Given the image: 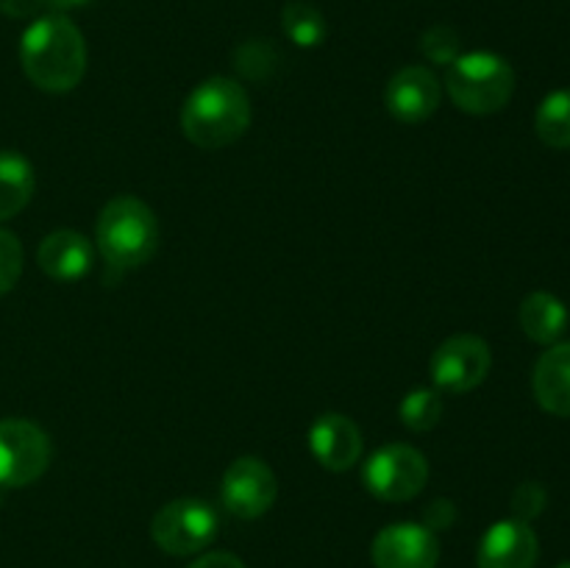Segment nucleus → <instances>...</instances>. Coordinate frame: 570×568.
<instances>
[{
  "label": "nucleus",
  "instance_id": "nucleus-1",
  "mask_svg": "<svg viewBox=\"0 0 570 568\" xmlns=\"http://www.w3.org/2000/svg\"><path fill=\"white\" fill-rule=\"evenodd\" d=\"M20 65L42 92H70L87 72V42L67 14L37 17L20 39Z\"/></svg>",
  "mask_w": 570,
  "mask_h": 568
},
{
  "label": "nucleus",
  "instance_id": "nucleus-28",
  "mask_svg": "<svg viewBox=\"0 0 570 568\" xmlns=\"http://www.w3.org/2000/svg\"><path fill=\"white\" fill-rule=\"evenodd\" d=\"M557 568H570V562H562V566H557Z\"/></svg>",
  "mask_w": 570,
  "mask_h": 568
},
{
  "label": "nucleus",
  "instance_id": "nucleus-26",
  "mask_svg": "<svg viewBox=\"0 0 570 568\" xmlns=\"http://www.w3.org/2000/svg\"><path fill=\"white\" fill-rule=\"evenodd\" d=\"M39 9H45V0H0V14L14 17V20L37 14Z\"/></svg>",
  "mask_w": 570,
  "mask_h": 568
},
{
  "label": "nucleus",
  "instance_id": "nucleus-22",
  "mask_svg": "<svg viewBox=\"0 0 570 568\" xmlns=\"http://www.w3.org/2000/svg\"><path fill=\"white\" fill-rule=\"evenodd\" d=\"M22 276V245L11 232L0 228V295L11 293Z\"/></svg>",
  "mask_w": 570,
  "mask_h": 568
},
{
  "label": "nucleus",
  "instance_id": "nucleus-11",
  "mask_svg": "<svg viewBox=\"0 0 570 568\" xmlns=\"http://www.w3.org/2000/svg\"><path fill=\"white\" fill-rule=\"evenodd\" d=\"M440 98H443L440 78L423 65L401 67L384 89L387 111L406 126L426 123L440 109Z\"/></svg>",
  "mask_w": 570,
  "mask_h": 568
},
{
  "label": "nucleus",
  "instance_id": "nucleus-12",
  "mask_svg": "<svg viewBox=\"0 0 570 568\" xmlns=\"http://www.w3.org/2000/svg\"><path fill=\"white\" fill-rule=\"evenodd\" d=\"M540 557V540L527 521L504 518L493 523L479 540V568H534Z\"/></svg>",
  "mask_w": 570,
  "mask_h": 568
},
{
  "label": "nucleus",
  "instance_id": "nucleus-4",
  "mask_svg": "<svg viewBox=\"0 0 570 568\" xmlns=\"http://www.w3.org/2000/svg\"><path fill=\"white\" fill-rule=\"evenodd\" d=\"M445 89L456 109L465 115H495L512 100L515 70L504 56L490 53V50H471L449 65Z\"/></svg>",
  "mask_w": 570,
  "mask_h": 568
},
{
  "label": "nucleus",
  "instance_id": "nucleus-19",
  "mask_svg": "<svg viewBox=\"0 0 570 568\" xmlns=\"http://www.w3.org/2000/svg\"><path fill=\"white\" fill-rule=\"evenodd\" d=\"M282 28L289 42L298 45V48H317V45H323V39L328 33L326 17L315 6L301 3V0H293V3L284 6Z\"/></svg>",
  "mask_w": 570,
  "mask_h": 568
},
{
  "label": "nucleus",
  "instance_id": "nucleus-9",
  "mask_svg": "<svg viewBox=\"0 0 570 568\" xmlns=\"http://www.w3.org/2000/svg\"><path fill=\"white\" fill-rule=\"evenodd\" d=\"M220 499L234 518H262L278 499L276 473L259 457H239L223 473Z\"/></svg>",
  "mask_w": 570,
  "mask_h": 568
},
{
  "label": "nucleus",
  "instance_id": "nucleus-17",
  "mask_svg": "<svg viewBox=\"0 0 570 568\" xmlns=\"http://www.w3.org/2000/svg\"><path fill=\"white\" fill-rule=\"evenodd\" d=\"M37 189L31 161L17 150H0V221L20 215Z\"/></svg>",
  "mask_w": 570,
  "mask_h": 568
},
{
  "label": "nucleus",
  "instance_id": "nucleus-16",
  "mask_svg": "<svg viewBox=\"0 0 570 568\" xmlns=\"http://www.w3.org/2000/svg\"><path fill=\"white\" fill-rule=\"evenodd\" d=\"M518 321H521L523 334L529 340L540 345H554L568 326V310L557 295L538 290V293L523 298Z\"/></svg>",
  "mask_w": 570,
  "mask_h": 568
},
{
  "label": "nucleus",
  "instance_id": "nucleus-21",
  "mask_svg": "<svg viewBox=\"0 0 570 568\" xmlns=\"http://www.w3.org/2000/svg\"><path fill=\"white\" fill-rule=\"evenodd\" d=\"M421 53L426 56L434 65H445L456 61L462 56V39L460 33L451 26H432L429 31H423L421 37Z\"/></svg>",
  "mask_w": 570,
  "mask_h": 568
},
{
  "label": "nucleus",
  "instance_id": "nucleus-3",
  "mask_svg": "<svg viewBox=\"0 0 570 568\" xmlns=\"http://www.w3.org/2000/svg\"><path fill=\"white\" fill-rule=\"evenodd\" d=\"M98 251L111 267H139L159 248V221L154 209L137 195H115L100 209L98 226Z\"/></svg>",
  "mask_w": 570,
  "mask_h": 568
},
{
  "label": "nucleus",
  "instance_id": "nucleus-6",
  "mask_svg": "<svg viewBox=\"0 0 570 568\" xmlns=\"http://www.w3.org/2000/svg\"><path fill=\"white\" fill-rule=\"evenodd\" d=\"M362 482L367 493L382 501H410L426 488L429 482V460L423 451L410 443H387L367 457L362 468Z\"/></svg>",
  "mask_w": 570,
  "mask_h": 568
},
{
  "label": "nucleus",
  "instance_id": "nucleus-7",
  "mask_svg": "<svg viewBox=\"0 0 570 568\" xmlns=\"http://www.w3.org/2000/svg\"><path fill=\"white\" fill-rule=\"evenodd\" d=\"M53 443L39 423L26 418L0 421V488H26L48 471Z\"/></svg>",
  "mask_w": 570,
  "mask_h": 568
},
{
  "label": "nucleus",
  "instance_id": "nucleus-25",
  "mask_svg": "<svg viewBox=\"0 0 570 568\" xmlns=\"http://www.w3.org/2000/svg\"><path fill=\"white\" fill-rule=\"evenodd\" d=\"M187 568H245V562L232 551H206L195 557V562H189Z\"/></svg>",
  "mask_w": 570,
  "mask_h": 568
},
{
  "label": "nucleus",
  "instance_id": "nucleus-15",
  "mask_svg": "<svg viewBox=\"0 0 570 568\" xmlns=\"http://www.w3.org/2000/svg\"><path fill=\"white\" fill-rule=\"evenodd\" d=\"M538 404L557 418H570V343H554L532 373Z\"/></svg>",
  "mask_w": 570,
  "mask_h": 568
},
{
  "label": "nucleus",
  "instance_id": "nucleus-2",
  "mask_svg": "<svg viewBox=\"0 0 570 568\" xmlns=\"http://www.w3.org/2000/svg\"><path fill=\"white\" fill-rule=\"evenodd\" d=\"M250 117L254 111L243 84L226 76H212L184 100L181 131L195 148L220 150L248 131Z\"/></svg>",
  "mask_w": 570,
  "mask_h": 568
},
{
  "label": "nucleus",
  "instance_id": "nucleus-10",
  "mask_svg": "<svg viewBox=\"0 0 570 568\" xmlns=\"http://www.w3.org/2000/svg\"><path fill=\"white\" fill-rule=\"evenodd\" d=\"M371 560L376 568H438V532L423 523H390L373 538Z\"/></svg>",
  "mask_w": 570,
  "mask_h": 568
},
{
  "label": "nucleus",
  "instance_id": "nucleus-8",
  "mask_svg": "<svg viewBox=\"0 0 570 568\" xmlns=\"http://www.w3.org/2000/svg\"><path fill=\"white\" fill-rule=\"evenodd\" d=\"M493 354L479 334H454L443 340L432 354L434 390L451 395H465L488 379Z\"/></svg>",
  "mask_w": 570,
  "mask_h": 568
},
{
  "label": "nucleus",
  "instance_id": "nucleus-14",
  "mask_svg": "<svg viewBox=\"0 0 570 568\" xmlns=\"http://www.w3.org/2000/svg\"><path fill=\"white\" fill-rule=\"evenodd\" d=\"M37 262L45 276H50L53 282H78L92 271L95 248L83 234L72 232V228H59L39 243Z\"/></svg>",
  "mask_w": 570,
  "mask_h": 568
},
{
  "label": "nucleus",
  "instance_id": "nucleus-27",
  "mask_svg": "<svg viewBox=\"0 0 570 568\" xmlns=\"http://www.w3.org/2000/svg\"><path fill=\"white\" fill-rule=\"evenodd\" d=\"M92 0H45V9H50L53 14H67V11H76L89 6Z\"/></svg>",
  "mask_w": 570,
  "mask_h": 568
},
{
  "label": "nucleus",
  "instance_id": "nucleus-13",
  "mask_svg": "<svg viewBox=\"0 0 570 568\" xmlns=\"http://www.w3.org/2000/svg\"><path fill=\"white\" fill-rule=\"evenodd\" d=\"M309 449L326 471L343 473L362 460L365 440H362L360 427L348 415L323 412L309 427Z\"/></svg>",
  "mask_w": 570,
  "mask_h": 568
},
{
  "label": "nucleus",
  "instance_id": "nucleus-20",
  "mask_svg": "<svg viewBox=\"0 0 570 568\" xmlns=\"http://www.w3.org/2000/svg\"><path fill=\"white\" fill-rule=\"evenodd\" d=\"M399 415L401 423H404L410 432H432L440 423V418H443V399H440V390H410V393L404 395V401H401Z\"/></svg>",
  "mask_w": 570,
  "mask_h": 568
},
{
  "label": "nucleus",
  "instance_id": "nucleus-23",
  "mask_svg": "<svg viewBox=\"0 0 570 568\" xmlns=\"http://www.w3.org/2000/svg\"><path fill=\"white\" fill-rule=\"evenodd\" d=\"M546 501H549V493H546V488L540 482L518 484L515 493H512V501H510L512 518L532 523L534 518L546 510Z\"/></svg>",
  "mask_w": 570,
  "mask_h": 568
},
{
  "label": "nucleus",
  "instance_id": "nucleus-5",
  "mask_svg": "<svg viewBox=\"0 0 570 568\" xmlns=\"http://www.w3.org/2000/svg\"><path fill=\"white\" fill-rule=\"evenodd\" d=\"M220 532L215 507L204 499H176L159 507L150 521V538L165 555L189 557L209 549Z\"/></svg>",
  "mask_w": 570,
  "mask_h": 568
},
{
  "label": "nucleus",
  "instance_id": "nucleus-18",
  "mask_svg": "<svg viewBox=\"0 0 570 568\" xmlns=\"http://www.w3.org/2000/svg\"><path fill=\"white\" fill-rule=\"evenodd\" d=\"M534 131L540 143L554 150L570 148V89L546 95L534 115Z\"/></svg>",
  "mask_w": 570,
  "mask_h": 568
},
{
  "label": "nucleus",
  "instance_id": "nucleus-24",
  "mask_svg": "<svg viewBox=\"0 0 570 568\" xmlns=\"http://www.w3.org/2000/svg\"><path fill=\"white\" fill-rule=\"evenodd\" d=\"M456 521V507L451 499H434L432 505L423 510V527L432 529V532H443L451 529Z\"/></svg>",
  "mask_w": 570,
  "mask_h": 568
}]
</instances>
